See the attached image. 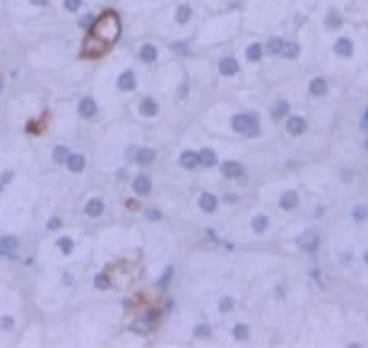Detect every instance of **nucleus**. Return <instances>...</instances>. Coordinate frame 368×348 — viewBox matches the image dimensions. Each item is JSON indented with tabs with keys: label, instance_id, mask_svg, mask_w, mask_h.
<instances>
[{
	"label": "nucleus",
	"instance_id": "obj_31",
	"mask_svg": "<svg viewBox=\"0 0 368 348\" xmlns=\"http://www.w3.org/2000/svg\"><path fill=\"white\" fill-rule=\"evenodd\" d=\"M296 55H298V46H296V44H284L282 58H286V60H294Z\"/></svg>",
	"mask_w": 368,
	"mask_h": 348
},
{
	"label": "nucleus",
	"instance_id": "obj_14",
	"mask_svg": "<svg viewBox=\"0 0 368 348\" xmlns=\"http://www.w3.org/2000/svg\"><path fill=\"white\" fill-rule=\"evenodd\" d=\"M197 204H200V211L212 214V211H217V207H219V200H217L212 192H203L200 195V200H197Z\"/></svg>",
	"mask_w": 368,
	"mask_h": 348
},
{
	"label": "nucleus",
	"instance_id": "obj_46",
	"mask_svg": "<svg viewBox=\"0 0 368 348\" xmlns=\"http://www.w3.org/2000/svg\"><path fill=\"white\" fill-rule=\"evenodd\" d=\"M368 125V110H366V115H363V128Z\"/></svg>",
	"mask_w": 368,
	"mask_h": 348
},
{
	"label": "nucleus",
	"instance_id": "obj_39",
	"mask_svg": "<svg viewBox=\"0 0 368 348\" xmlns=\"http://www.w3.org/2000/svg\"><path fill=\"white\" fill-rule=\"evenodd\" d=\"M368 216V209L366 207H356V209H354V219L356 221H363Z\"/></svg>",
	"mask_w": 368,
	"mask_h": 348
},
{
	"label": "nucleus",
	"instance_id": "obj_44",
	"mask_svg": "<svg viewBox=\"0 0 368 348\" xmlns=\"http://www.w3.org/2000/svg\"><path fill=\"white\" fill-rule=\"evenodd\" d=\"M31 5H37V8H46L48 5V0H29Z\"/></svg>",
	"mask_w": 368,
	"mask_h": 348
},
{
	"label": "nucleus",
	"instance_id": "obj_25",
	"mask_svg": "<svg viewBox=\"0 0 368 348\" xmlns=\"http://www.w3.org/2000/svg\"><path fill=\"white\" fill-rule=\"evenodd\" d=\"M190 17H193V10H190V5H181V8L176 10V22H178V24H185Z\"/></svg>",
	"mask_w": 368,
	"mask_h": 348
},
{
	"label": "nucleus",
	"instance_id": "obj_33",
	"mask_svg": "<svg viewBox=\"0 0 368 348\" xmlns=\"http://www.w3.org/2000/svg\"><path fill=\"white\" fill-rule=\"evenodd\" d=\"M233 336L239 341H246L248 339V327H246V324H236V327H233Z\"/></svg>",
	"mask_w": 368,
	"mask_h": 348
},
{
	"label": "nucleus",
	"instance_id": "obj_10",
	"mask_svg": "<svg viewBox=\"0 0 368 348\" xmlns=\"http://www.w3.org/2000/svg\"><path fill=\"white\" fill-rule=\"evenodd\" d=\"M306 128H308V125H306V120L301 118V115H289V120H286V132H289V135H304L306 132Z\"/></svg>",
	"mask_w": 368,
	"mask_h": 348
},
{
	"label": "nucleus",
	"instance_id": "obj_34",
	"mask_svg": "<svg viewBox=\"0 0 368 348\" xmlns=\"http://www.w3.org/2000/svg\"><path fill=\"white\" fill-rule=\"evenodd\" d=\"M142 216H145L147 221H161L164 219V214H161L159 209H145L142 211Z\"/></svg>",
	"mask_w": 368,
	"mask_h": 348
},
{
	"label": "nucleus",
	"instance_id": "obj_4",
	"mask_svg": "<svg viewBox=\"0 0 368 348\" xmlns=\"http://www.w3.org/2000/svg\"><path fill=\"white\" fill-rule=\"evenodd\" d=\"M132 192L138 195V197H147L152 192V180H149L147 173H140L132 178Z\"/></svg>",
	"mask_w": 368,
	"mask_h": 348
},
{
	"label": "nucleus",
	"instance_id": "obj_11",
	"mask_svg": "<svg viewBox=\"0 0 368 348\" xmlns=\"http://www.w3.org/2000/svg\"><path fill=\"white\" fill-rule=\"evenodd\" d=\"M104 209H106V207H104V200H99V197H92V200L84 204V214H87L89 219H99L104 214Z\"/></svg>",
	"mask_w": 368,
	"mask_h": 348
},
{
	"label": "nucleus",
	"instance_id": "obj_13",
	"mask_svg": "<svg viewBox=\"0 0 368 348\" xmlns=\"http://www.w3.org/2000/svg\"><path fill=\"white\" fill-rule=\"evenodd\" d=\"M154 159H157V151H154V149L138 147V149H135V159H132V161H135V164H140V166H149Z\"/></svg>",
	"mask_w": 368,
	"mask_h": 348
},
{
	"label": "nucleus",
	"instance_id": "obj_15",
	"mask_svg": "<svg viewBox=\"0 0 368 348\" xmlns=\"http://www.w3.org/2000/svg\"><path fill=\"white\" fill-rule=\"evenodd\" d=\"M219 72L224 74V77H231V74H239L241 72V65H239V60L236 58H224L219 63Z\"/></svg>",
	"mask_w": 368,
	"mask_h": 348
},
{
	"label": "nucleus",
	"instance_id": "obj_22",
	"mask_svg": "<svg viewBox=\"0 0 368 348\" xmlns=\"http://www.w3.org/2000/svg\"><path fill=\"white\" fill-rule=\"evenodd\" d=\"M311 94L313 96H325L327 94V82L322 77H315L313 82H311Z\"/></svg>",
	"mask_w": 368,
	"mask_h": 348
},
{
	"label": "nucleus",
	"instance_id": "obj_42",
	"mask_svg": "<svg viewBox=\"0 0 368 348\" xmlns=\"http://www.w3.org/2000/svg\"><path fill=\"white\" fill-rule=\"evenodd\" d=\"M327 24H330V27H340L342 22H340V17H337L334 12H330V15H327Z\"/></svg>",
	"mask_w": 368,
	"mask_h": 348
},
{
	"label": "nucleus",
	"instance_id": "obj_21",
	"mask_svg": "<svg viewBox=\"0 0 368 348\" xmlns=\"http://www.w3.org/2000/svg\"><path fill=\"white\" fill-rule=\"evenodd\" d=\"M68 156H70V149L65 147V144H58V147L53 149V164L63 166L65 161H68Z\"/></svg>",
	"mask_w": 368,
	"mask_h": 348
},
{
	"label": "nucleus",
	"instance_id": "obj_2",
	"mask_svg": "<svg viewBox=\"0 0 368 348\" xmlns=\"http://www.w3.org/2000/svg\"><path fill=\"white\" fill-rule=\"evenodd\" d=\"M77 113H80L82 118L92 120V118H96V115H99V103H96L92 96H82V99H80V103H77Z\"/></svg>",
	"mask_w": 368,
	"mask_h": 348
},
{
	"label": "nucleus",
	"instance_id": "obj_24",
	"mask_svg": "<svg viewBox=\"0 0 368 348\" xmlns=\"http://www.w3.org/2000/svg\"><path fill=\"white\" fill-rule=\"evenodd\" d=\"M246 58H248L250 63H258L260 58H262V46H260V44H250V46L246 48Z\"/></svg>",
	"mask_w": 368,
	"mask_h": 348
},
{
	"label": "nucleus",
	"instance_id": "obj_9",
	"mask_svg": "<svg viewBox=\"0 0 368 348\" xmlns=\"http://www.w3.org/2000/svg\"><path fill=\"white\" fill-rule=\"evenodd\" d=\"M138 58L142 60V63H147V65L157 63V58H159L157 46H152V44H142V46H140V51H138Z\"/></svg>",
	"mask_w": 368,
	"mask_h": 348
},
{
	"label": "nucleus",
	"instance_id": "obj_30",
	"mask_svg": "<svg viewBox=\"0 0 368 348\" xmlns=\"http://www.w3.org/2000/svg\"><path fill=\"white\" fill-rule=\"evenodd\" d=\"M94 22H96V15H92V12H87L84 17L77 19V24H80V29H87V31H89V29L94 27Z\"/></svg>",
	"mask_w": 368,
	"mask_h": 348
},
{
	"label": "nucleus",
	"instance_id": "obj_38",
	"mask_svg": "<svg viewBox=\"0 0 368 348\" xmlns=\"http://www.w3.org/2000/svg\"><path fill=\"white\" fill-rule=\"evenodd\" d=\"M231 307H233V298H221L219 310H221V312H229Z\"/></svg>",
	"mask_w": 368,
	"mask_h": 348
},
{
	"label": "nucleus",
	"instance_id": "obj_32",
	"mask_svg": "<svg viewBox=\"0 0 368 348\" xmlns=\"http://www.w3.org/2000/svg\"><path fill=\"white\" fill-rule=\"evenodd\" d=\"M84 5V0H63V8L68 10V12H80Z\"/></svg>",
	"mask_w": 368,
	"mask_h": 348
},
{
	"label": "nucleus",
	"instance_id": "obj_23",
	"mask_svg": "<svg viewBox=\"0 0 368 348\" xmlns=\"http://www.w3.org/2000/svg\"><path fill=\"white\" fill-rule=\"evenodd\" d=\"M171 279H174V266H166L164 276H159L154 286H157L159 291H166V288H169V284H171Z\"/></svg>",
	"mask_w": 368,
	"mask_h": 348
},
{
	"label": "nucleus",
	"instance_id": "obj_49",
	"mask_svg": "<svg viewBox=\"0 0 368 348\" xmlns=\"http://www.w3.org/2000/svg\"><path fill=\"white\" fill-rule=\"evenodd\" d=\"M366 147H368V139H366Z\"/></svg>",
	"mask_w": 368,
	"mask_h": 348
},
{
	"label": "nucleus",
	"instance_id": "obj_37",
	"mask_svg": "<svg viewBox=\"0 0 368 348\" xmlns=\"http://www.w3.org/2000/svg\"><path fill=\"white\" fill-rule=\"evenodd\" d=\"M0 327H3L5 331H12L15 329V317H8V315H5V317L0 320Z\"/></svg>",
	"mask_w": 368,
	"mask_h": 348
},
{
	"label": "nucleus",
	"instance_id": "obj_19",
	"mask_svg": "<svg viewBox=\"0 0 368 348\" xmlns=\"http://www.w3.org/2000/svg\"><path fill=\"white\" fill-rule=\"evenodd\" d=\"M197 159H200V166H203V168H212V166H217V154H214L212 149H203V151H197Z\"/></svg>",
	"mask_w": 368,
	"mask_h": 348
},
{
	"label": "nucleus",
	"instance_id": "obj_7",
	"mask_svg": "<svg viewBox=\"0 0 368 348\" xmlns=\"http://www.w3.org/2000/svg\"><path fill=\"white\" fill-rule=\"evenodd\" d=\"M118 89L120 92H135V87H138V80H135V72L132 70H125V72L118 74Z\"/></svg>",
	"mask_w": 368,
	"mask_h": 348
},
{
	"label": "nucleus",
	"instance_id": "obj_3",
	"mask_svg": "<svg viewBox=\"0 0 368 348\" xmlns=\"http://www.w3.org/2000/svg\"><path fill=\"white\" fill-rule=\"evenodd\" d=\"M320 245V236H318V230H306L304 236H298V248L304 250V252H315Z\"/></svg>",
	"mask_w": 368,
	"mask_h": 348
},
{
	"label": "nucleus",
	"instance_id": "obj_27",
	"mask_svg": "<svg viewBox=\"0 0 368 348\" xmlns=\"http://www.w3.org/2000/svg\"><path fill=\"white\" fill-rule=\"evenodd\" d=\"M94 288H99V291H109L111 288V276L109 274H96L94 276Z\"/></svg>",
	"mask_w": 368,
	"mask_h": 348
},
{
	"label": "nucleus",
	"instance_id": "obj_45",
	"mask_svg": "<svg viewBox=\"0 0 368 348\" xmlns=\"http://www.w3.org/2000/svg\"><path fill=\"white\" fill-rule=\"evenodd\" d=\"M135 149H138V147H130V149H128V154H125V156H128V159H130V161L135 159Z\"/></svg>",
	"mask_w": 368,
	"mask_h": 348
},
{
	"label": "nucleus",
	"instance_id": "obj_16",
	"mask_svg": "<svg viewBox=\"0 0 368 348\" xmlns=\"http://www.w3.org/2000/svg\"><path fill=\"white\" fill-rule=\"evenodd\" d=\"M178 164L183 166V168H188V171H193V168H197V166H200L197 151H183V154L178 156Z\"/></svg>",
	"mask_w": 368,
	"mask_h": 348
},
{
	"label": "nucleus",
	"instance_id": "obj_41",
	"mask_svg": "<svg viewBox=\"0 0 368 348\" xmlns=\"http://www.w3.org/2000/svg\"><path fill=\"white\" fill-rule=\"evenodd\" d=\"M12 178H15V173H12V171H5V173L0 175V190H3V185H5V183H10Z\"/></svg>",
	"mask_w": 368,
	"mask_h": 348
},
{
	"label": "nucleus",
	"instance_id": "obj_12",
	"mask_svg": "<svg viewBox=\"0 0 368 348\" xmlns=\"http://www.w3.org/2000/svg\"><path fill=\"white\" fill-rule=\"evenodd\" d=\"M65 166H68V171H70V173H82L84 166H87V159H84V154H73V151H70V156H68Z\"/></svg>",
	"mask_w": 368,
	"mask_h": 348
},
{
	"label": "nucleus",
	"instance_id": "obj_29",
	"mask_svg": "<svg viewBox=\"0 0 368 348\" xmlns=\"http://www.w3.org/2000/svg\"><path fill=\"white\" fill-rule=\"evenodd\" d=\"M58 250H60L63 255H70V252L75 250L73 238H68V236H65V238H58Z\"/></svg>",
	"mask_w": 368,
	"mask_h": 348
},
{
	"label": "nucleus",
	"instance_id": "obj_40",
	"mask_svg": "<svg viewBox=\"0 0 368 348\" xmlns=\"http://www.w3.org/2000/svg\"><path fill=\"white\" fill-rule=\"evenodd\" d=\"M171 51L174 53H188V44H178L176 41V44H171Z\"/></svg>",
	"mask_w": 368,
	"mask_h": 348
},
{
	"label": "nucleus",
	"instance_id": "obj_26",
	"mask_svg": "<svg viewBox=\"0 0 368 348\" xmlns=\"http://www.w3.org/2000/svg\"><path fill=\"white\" fill-rule=\"evenodd\" d=\"M284 44H286L284 38H270V41H267V51H270L272 55H282Z\"/></svg>",
	"mask_w": 368,
	"mask_h": 348
},
{
	"label": "nucleus",
	"instance_id": "obj_20",
	"mask_svg": "<svg viewBox=\"0 0 368 348\" xmlns=\"http://www.w3.org/2000/svg\"><path fill=\"white\" fill-rule=\"evenodd\" d=\"M286 115H289V101H284V99L275 101L272 103V118L279 120V118H286Z\"/></svg>",
	"mask_w": 368,
	"mask_h": 348
},
{
	"label": "nucleus",
	"instance_id": "obj_6",
	"mask_svg": "<svg viewBox=\"0 0 368 348\" xmlns=\"http://www.w3.org/2000/svg\"><path fill=\"white\" fill-rule=\"evenodd\" d=\"M17 250H19V240L15 238V236H5V238H0V255L17 257Z\"/></svg>",
	"mask_w": 368,
	"mask_h": 348
},
{
	"label": "nucleus",
	"instance_id": "obj_17",
	"mask_svg": "<svg viewBox=\"0 0 368 348\" xmlns=\"http://www.w3.org/2000/svg\"><path fill=\"white\" fill-rule=\"evenodd\" d=\"M296 204H298V195H296L294 190H289V192H284V195H282V200H279V207H282L284 211L296 209Z\"/></svg>",
	"mask_w": 368,
	"mask_h": 348
},
{
	"label": "nucleus",
	"instance_id": "obj_35",
	"mask_svg": "<svg viewBox=\"0 0 368 348\" xmlns=\"http://www.w3.org/2000/svg\"><path fill=\"white\" fill-rule=\"evenodd\" d=\"M210 327H207V324H197V327H195V336H197V339H210Z\"/></svg>",
	"mask_w": 368,
	"mask_h": 348
},
{
	"label": "nucleus",
	"instance_id": "obj_5",
	"mask_svg": "<svg viewBox=\"0 0 368 348\" xmlns=\"http://www.w3.org/2000/svg\"><path fill=\"white\" fill-rule=\"evenodd\" d=\"M221 175L229 178V180H239V178H243V166L239 161H224L221 164Z\"/></svg>",
	"mask_w": 368,
	"mask_h": 348
},
{
	"label": "nucleus",
	"instance_id": "obj_8",
	"mask_svg": "<svg viewBox=\"0 0 368 348\" xmlns=\"http://www.w3.org/2000/svg\"><path fill=\"white\" fill-rule=\"evenodd\" d=\"M140 113L145 118H154V115H159V103L152 96H142V101H140Z\"/></svg>",
	"mask_w": 368,
	"mask_h": 348
},
{
	"label": "nucleus",
	"instance_id": "obj_47",
	"mask_svg": "<svg viewBox=\"0 0 368 348\" xmlns=\"http://www.w3.org/2000/svg\"><path fill=\"white\" fill-rule=\"evenodd\" d=\"M0 96H3V80H0Z\"/></svg>",
	"mask_w": 368,
	"mask_h": 348
},
{
	"label": "nucleus",
	"instance_id": "obj_18",
	"mask_svg": "<svg viewBox=\"0 0 368 348\" xmlns=\"http://www.w3.org/2000/svg\"><path fill=\"white\" fill-rule=\"evenodd\" d=\"M334 53L342 55V58H349V55H354V44H351L349 38H340L334 44Z\"/></svg>",
	"mask_w": 368,
	"mask_h": 348
},
{
	"label": "nucleus",
	"instance_id": "obj_48",
	"mask_svg": "<svg viewBox=\"0 0 368 348\" xmlns=\"http://www.w3.org/2000/svg\"><path fill=\"white\" fill-rule=\"evenodd\" d=\"M363 259H366V262H368V252H366V257H363Z\"/></svg>",
	"mask_w": 368,
	"mask_h": 348
},
{
	"label": "nucleus",
	"instance_id": "obj_28",
	"mask_svg": "<svg viewBox=\"0 0 368 348\" xmlns=\"http://www.w3.org/2000/svg\"><path fill=\"white\" fill-rule=\"evenodd\" d=\"M267 226H270V219H267V216H262V214L253 219V230H255V233H265Z\"/></svg>",
	"mask_w": 368,
	"mask_h": 348
},
{
	"label": "nucleus",
	"instance_id": "obj_43",
	"mask_svg": "<svg viewBox=\"0 0 368 348\" xmlns=\"http://www.w3.org/2000/svg\"><path fill=\"white\" fill-rule=\"evenodd\" d=\"M116 178H118V180H128L130 175H128V171H125V168H120L118 173H116Z\"/></svg>",
	"mask_w": 368,
	"mask_h": 348
},
{
	"label": "nucleus",
	"instance_id": "obj_1",
	"mask_svg": "<svg viewBox=\"0 0 368 348\" xmlns=\"http://www.w3.org/2000/svg\"><path fill=\"white\" fill-rule=\"evenodd\" d=\"M231 128L236 130L239 135L246 137H258L260 135V118L255 113H239L231 118Z\"/></svg>",
	"mask_w": 368,
	"mask_h": 348
},
{
	"label": "nucleus",
	"instance_id": "obj_36",
	"mask_svg": "<svg viewBox=\"0 0 368 348\" xmlns=\"http://www.w3.org/2000/svg\"><path fill=\"white\" fill-rule=\"evenodd\" d=\"M46 228L48 230H60V228H63V221L58 219V216H51V219H48V223H46Z\"/></svg>",
	"mask_w": 368,
	"mask_h": 348
}]
</instances>
